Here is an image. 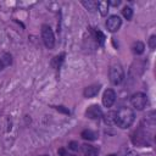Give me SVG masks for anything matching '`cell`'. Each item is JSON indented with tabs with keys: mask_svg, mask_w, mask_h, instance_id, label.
I'll return each instance as SVG.
<instances>
[{
	"mask_svg": "<svg viewBox=\"0 0 156 156\" xmlns=\"http://www.w3.org/2000/svg\"><path fill=\"white\" fill-rule=\"evenodd\" d=\"M134 112L128 107H123L116 112V124L119 128H129L134 122Z\"/></svg>",
	"mask_w": 156,
	"mask_h": 156,
	"instance_id": "cell-1",
	"label": "cell"
},
{
	"mask_svg": "<svg viewBox=\"0 0 156 156\" xmlns=\"http://www.w3.org/2000/svg\"><path fill=\"white\" fill-rule=\"evenodd\" d=\"M41 38H43V41H44V44H45V46L48 49H52L54 48V45H55V37H54V32L50 28V26L44 24L41 27Z\"/></svg>",
	"mask_w": 156,
	"mask_h": 156,
	"instance_id": "cell-2",
	"label": "cell"
},
{
	"mask_svg": "<svg viewBox=\"0 0 156 156\" xmlns=\"http://www.w3.org/2000/svg\"><path fill=\"white\" fill-rule=\"evenodd\" d=\"M124 73H123V68L121 67V65H113L110 68V80L112 84L117 85L123 80Z\"/></svg>",
	"mask_w": 156,
	"mask_h": 156,
	"instance_id": "cell-3",
	"label": "cell"
},
{
	"mask_svg": "<svg viewBox=\"0 0 156 156\" xmlns=\"http://www.w3.org/2000/svg\"><path fill=\"white\" fill-rule=\"evenodd\" d=\"M130 102H132L133 107H135L136 110H143L147 104V98L144 93H136L132 96Z\"/></svg>",
	"mask_w": 156,
	"mask_h": 156,
	"instance_id": "cell-4",
	"label": "cell"
},
{
	"mask_svg": "<svg viewBox=\"0 0 156 156\" xmlns=\"http://www.w3.org/2000/svg\"><path fill=\"white\" fill-rule=\"evenodd\" d=\"M121 24H122V20L119 18V16H116V15L110 16L106 21V27L110 32H117L119 29Z\"/></svg>",
	"mask_w": 156,
	"mask_h": 156,
	"instance_id": "cell-5",
	"label": "cell"
},
{
	"mask_svg": "<svg viewBox=\"0 0 156 156\" xmlns=\"http://www.w3.org/2000/svg\"><path fill=\"white\" fill-rule=\"evenodd\" d=\"M85 116L90 119H99L102 117V111L99 105H91L85 111Z\"/></svg>",
	"mask_w": 156,
	"mask_h": 156,
	"instance_id": "cell-6",
	"label": "cell"
},
{
	"mask_svg": "<svg viewBox=\"0 0 156 156\" xmlns=\"http://www.w3.org/2000/svg\"><path fill=\"white\" fill-rule=\"evenodd\" d=\"M116 100V94L112 89H106L102 95V105L105 107H111Z\"/></svg>",
	"mask_w": 156,
	"mask_h": 156,
	"instance_id": "cell-7",
	"label": "cell"
},
{
	"mask_svg": "<svg viewBox=\"0 0 156 156\" xmlns=\"http://www.w3.org/2000/svg\"><path fill=\"white\" fill-rule=\"evenodd\" d=\"M82 151H83L84 156H98L99 155V150L95 146L89 145V144L82 145Z\"/></svg>",
	"mask_w": 156,
	"mask_h": 156,
	"instance_id": "cell-8",
	"label": "cell"
},
{
	"mask_svg": "<svg viewBox=\"0 0 156 156\" xmlns=\"http://www.w3.org/2000/svg\"><path fill=\"white\" fill-rule=\"evenodd\" d=\"M100 90V85H90V87H87L84 89V96L85 98H93L95 96Z\"/></svg>",
	"mask_w": 156,
	"mask_h": 156,
	"instance_id": "cell-9",
	"label": "cell"
},
{
	"mask_svg": "<svg viewBox=\"0 0 156 156\" xmlns=\"http://www.w3.org/2000/svg\"><path fill=\"white\" fill-rule=\"evenodd\" d=\"M96 9L99 10L101 16H106L107 12H108V4H107V1H98Z\"/></svg>",
	"mask_w": 156,
	"mask_h": 156,
	"instance_id": "cell-10",
	"label": "cell"
},
{
	"mask_svg": "<svg viewBox=\"0 0 156 156\" xmlns=\"http://www.w3.org/2000/svg\"><path fill=\"white\" fill-rule=\"evenodd\" d=\"M11 63H12V56L10 54H7V52L2 54L1 57H0V65H1V67L4 68L6 66H10Z\"/></svg>",
	"mask_w": 156,
	"mask_h": 156,
	"instance_id": "cell-11",
	"label": "cell"
},
{
	"mask_svg": "<svg viewBox=\"0 0 156 156\" xmlns=\"http://www.w3.org/2000/svg\"><path fill=\"white\" fill-rule=\"evenodd\" d=\"M105 123L110 124V126L116 123V112L115 111H110L105 115Z\"/></svg>",
	"mask_w": 156,
	"mask_h": 156,
	"instance_id": "cell-12",
	"label": "cell"
},
{
	"mask_svg": "<svg viewBox=\"0 0 156 156\" xmlns=\"http://www.w3.org/2000/svg\"><path fill=\"white\" fill-rule=\"evenodd\" d=\"M80 136H82L83 139H85V140H95V139H96V134H95L93 130H90V129L83 130L82 134H80Z\"/></svg>",
	"mask_w": 156,
	"mask_h": 156,
	"instance_id": "cell-13",
	"label": "cell"
},
{
	"mask_svg": "<svg viewBox=\"0 0 156 156\" xmlns=\"http://www.w3.org/2000/svg\"><path fill=\"white\" fill-rule=\"evenodd\" d=\"M144 49H145V46H144V44H143L141 41H135V43L133 44V46H132L133 52H134V54H136V55L143 54Z\"/></svg>",
	"mask_w": 156,
	"mask_h": 156,
	"instance_id": "cell-14",
	"label": "cell"
},
{
	"mask_svg": "<svg viewBox=\"0 0 156 156\" xmlns=\"http://www.w3.org/2000/svg\"><path fill=\"white\" fill-rule=\"evenodd\" d=\"M63 57H65V55H63V54H61L60 56L54 57V60H52V62H51L52 67H54V68H58V67H60V65H61V62L63 61Z\"/></svg>",
	"mask_w": 156,
	"mask_h": 156,
	"instance_id": "cell-15",
	"label": "cell"
},
{
	"mask_svg": "<svg viewBox=\"0 0 156 156\" xmlns=\"http://www.w3.org/2000/svg\"><path fill=\"white\" fill-rule=\"evenodd\" d=\"M122 15L124 16V18H126V20H128V21H129V20L132 18V16H133V10H132L129 6H126V7L122 10Z\"/></svg>",
	"mask_w": 156,
	"mask_h": 156,
	"instance_id": "cell-16",
	"label": "cell"
},
{
	"mask_svg": "<svg viewBox=\"0 0 156 156\" xmlns=\"http://www.w3.org/2000/svg\"><path fill=\"white\" fill-rule=\"evenodd\" d=\"M94 35H95L96 41H98L100 45H102V44H104V41H105V35H104L100 30H94Z\"/></svg>",
	"mask_w": 156,
	"mask_h": 156,
	"instance_id": "cell-17",
	"label": "cell"
},
{
	"mask_svg": "<svg viewBox=\"0 0 156 156\" xmlns=\"http://www.w3.org/2000/svg\"><path fill=\"white\" fill-rule=\"evenodd\" d=\"M82 4H83L89 11H94V10L96 9V5H98L96 1H83Z\"/></svg>",
	"mask_w": 156,
	"mask_h": 156,
	"instance_id": "cell-18",
	"label": "cell"
},
{
	"mask_svg": "<svg viewBox=\"0 0 156 156\" xmlns=\"http://www.w3.org/2000/svg\"><path fill=\"white\" fill-rule=\"evenodd\" d=\"M149 45H150L151 50L155 49V45H156V37H155V35H151V38H150V40H149Z\"/></svg>",
	"mask_w": 156,
	"mask_h": 156,
	"instance_id": "cell-19",
	"label": "cell"
},
{
	"mask_svg": "<svg viewBox=\"0 0 156 156\" xmlns=\"http://www.w3.org/2000/svg\"><path fill=\"white\" fill-rule=\"evenodd\" d=\"M68 147H69L71 150L76 151V150H78V149H79V145H78V143H77V141H71V143L68 144Z\"/></svg>",
	"mask_w": 156,
	"mask_h": 156,
	"instance_id": "cell-20",
	"label": "cell"
},
{
	"mask_svg": "<svg viewBox=\"0 0 156 156\" xmlns=\"http://www.w3.org/2000/svg\"><path fill=\"white\" fill-rule=\"evenodd\" d=\"M107 4H108V6L111 5V6H118L119 4H121V1L119 0H111V1H107Z\"/></svg>",
	"mask_w": 156,
	"mask_h": 156,
	"instance_id": "cell-21",
	"label": "cell"
},
{
	"mask_svg": "<svg viewBox=\"0 0 156 156\" xmlns=\"http://www.w3.org/2000/svg\"><path fill=\"white\" fill-rule=\"evenodd\" d=\"M127 156H135V154H134V152H129Z\"/></svg>",
	"mask_w": 156,
	"mask_h": 156,
	"instance_id": "cell-22",
	"label": "cell"
},
{
	"mask_svg": "<svg viewBox=\"0 0 156 156\" xmlns=\"http://www.w3.org/2000/svg\"><path fill=\"white\" fill-rule=\"evenodd\" d=\"M107 156H118V155H115V154H111V155H107Z\"/></svg>",
	"mask_w": 156,
	"mask_h": 156,
	"instance_id": "cell-23",
	"label": "cell"
},
{
	"mask_svg": "<svg viewBox=\"0 0 156 156\" xmlns=\"http://www.w3.org/2000/svg\"><path fill=\"white\" fill-rule=\"evenodd\" d=\"M67 156H76V155H67Z\"/></svg>",
	"mask_w": 156,
	"mask_h": 156,
	"instance_id": "cell-24",
	"label": "cell"
},
{
	"mask_svg": "<svg viewBox=\"0 0 156 156\" xmlns=\"http://www.w3.org/2000/svg\"><path fill=\"white\" fill-rule=\"evenodd\" d=\"M0 69H2V67H1V65H0Z\"/></svg>",
	"mask_w": 156,
	"mask_h": 156,
	"instance_id": "cell-25",
	"label": "cell"
},
{
	"mask_svg": "<svg viewBox=\"0 0 156 156\" xmlns=\"http://www.w3.org/2000/svg\"><path fill=\"white\" fill-rule=\"evenodd\" d=\"M43 156H45V155H43Z\"/></svg>",
	"mask_w": 156,
	"mask_h": 156,
	"instance_id": "cell-26",
	"label": "cell"
}]
</instances>
